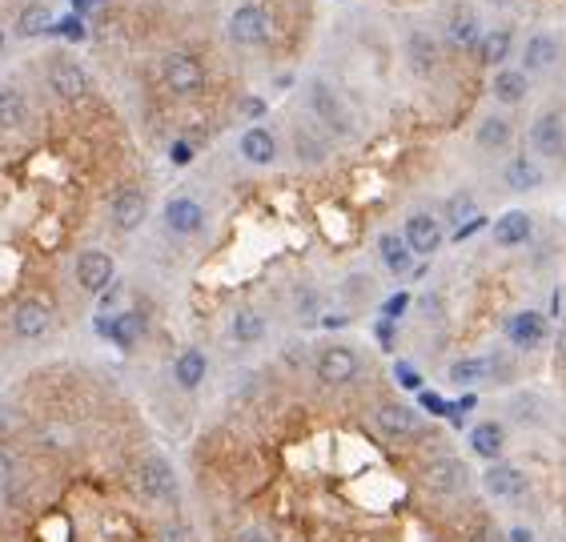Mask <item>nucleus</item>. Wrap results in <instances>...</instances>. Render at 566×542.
<instances>
[{
    "instance_id": "f257e3e1",
    "label": "nucleus",
    "mask_w": 566,
    "mask_h": 542,
    "mask_svg": "<svg viewBox=\"0 0 566 542\" xmlns=\"http://www.w3.org/2000/svg\"><path fill=\"white\" fill-rule=\"evenodd\" d=\"M306 109L314 117V125L334 141H350L358 133V121H354V109L346 105V97L326 81V77H306Z\"/></svg>"
},
{
    "instance_id": "f03ea898",
    "label": "nucleus",
    "mask_w": 566,
    "mask_h": 542,
    "mask_svg": "<svg viewBox=\"0 0 566 542\" xmlns=\"http://www.w3.org/2000/svg\"><path fill=\"white\" fill-rule=\"evenodd\" d=\"M133 490H137V498L149 502V506H173V502L181 498V482H177L173 462H169L165 454L149 450V454L137 462V470H133Z\"/></svg>"
},
{
    "instance_id": "7ed1b4c3",
    "label": "nucleus",
    "mask_w": 566,
    "mask_h": 542,
    "mask_svg": "<svg viewBox=\"0 0 566 542\" xmlns=\"http://www.w3.org/2000/svg\"><path fill=\"white\" fill-rule=\"evenodd\" d=\"M225 37H229V45H237V49H265L269 37H273V21H269V13L257 5V0H245V5H237V9L229 13Z\"/></svg>"
},
{
    "instance_id": "20e7f679",
    "label": "nucleus",
    "mask_w": 566,
    "mask_h": 542,
    "mask_svg": "<svg viewBox=\"0 0 566 542\" xmlns=\"http://www.w3.org/2000/svg\"><path fill=\"white\" fill-rule=\"evenodd\" d=\"M45 85L61 105H81L89 97V89H93V77L77 57H53L49 73H45Z\"/></svg>"
},
{
    "instance_id": "39448f33",
    "label": "nucleus",
    "mask_w": 566,
    "mask_h": 542,
    "mask_svg": "<svg viewBox=\"0 0 566 542\" xmlns=\"http://www.w3.org/2000/svg\"><path fill=\"white\" fill-rule=\"evenodd\" d=\"M314 374H318L322 386L342 390V386H354V382H358V374H362V358H358L354 346L330 342V346L318 350V358H314Z\"/></svg>"
},
{
    "instance_id": "423d86ee",
    "label": "nucleus",
    "mask_w": 566,
    "mask_h": 542,
    "mask_svg": "<svg viewBox=\"0 0 566 542\" xmlns=\"http://www.w3.org/2000/svg\"><path fill=\"white\" fill-rule=\"evenodd\" d=\"M161 85H165L173 97H197V93L205 89V65H201L193 53H185V49L165 53V57H161Z\"/></svg>"
},
{
    "instance_id": "0eeeda50",
    "label": "nucleus",
    "mask_w": 566,
    "mask_h": 542,
    "mask_svg": "<svg viewBox=\"0 0 566 542\" xmlns=\"http://www.w3.org/2000/svg\"><path fill=\"white\" fill-rule=\"evenodd\" d=\"M470 482H474V470L462 458H454V454H438V458H430L422 466V486L430 494H446L450 498V494L470 490Z\"/></svg>"
},
{
    "instance_id": "6e6552de",
    "label": "nucleus",
    "mask_w": 566,
    "mask_h": 542,
    "mask_svg": "<svg viewBox=\"0 0 566 542\" xmlns=\"http://www.w3.org/2000/svg\"><path fill=\"white\" fill-rule=\"evenodd\" d=\"M526 145L534 157L542 161H554L566 153V117L558 109H542L534 121H530V133H526Z\"/></svg>"
},
{
    "instance_id": "1a4fd4ad",
    "label": "nucleus",
    "mask_w": 566,
    "mask_h": 542,
    "mask_svg": "<svg viewBox=\"0 0 566 542\" xmlns=\"http://www.w3.org/2000/svg\"><path fill=\"white\" fill-rule=\"evenodd\" d=\"M97 334L105 338V342H113L117 350H137V342L145 338V330H149V318L141 314V310H117V314H97Z\"/></svg>"
},
{
    "instance_id": "9d476101",
    "label": "nucleus",
    "mask_w": 566,
    "mask_h": 542,
    "mask_svg": "<svg viewBox=\"0 0 566 542\" xmlns=\"http://www.w3.org/2000/svg\"><path fill=\"white\" fill-rule=\"evenodd\" d=\"M402 57H406L410 77L430 81V77L442 69V41H438L434 33H426V29H414V33H406V41H402Z\"/></svg>"
},
{
    "instance_id": "9b49d317",
    "label": "nucleus",
    "mask_w": 566,
    "mask_h": 542,
    "mask_svg": "<svg viewBox=\"0 0 566 542\" xmlns=\"http://www.w3.org/2000/svg\"><path fill=\"white\" fill-rule=\"evenodd\" d=\"M374 426L382 438L390 442H406V438H418L422 434V414L410 406V402H378L374 406Z\"/></svg>"
},
{
    "instance_id": "f8f14e48",
    "label": "nucleus",
    "mask_w": 566,
    "mask_h": 542,
    "mask_svg": "<svg viewBox=\"0 0 566 542\" xmlns=\"http://www.w3.org/2000/svg\"><path fill=\"white\" fill-rule=\"evenodd\" d=\"M482 486H486V494L498 498V502H522V498L530 494V474H526L522 466L498 458V462H490V466L482 470Z\"/></svg>"
},
{
    "instance_id": "ddd939ff",
    "label": "nucleus",
    "mask_w": 566,
    "mask_h": 542,
    "mask_svg": "<svg viewBox=\"0 0 566 542\" xmlns=\"http://www.w3.org/2000/svg\"><path fill=\"white\" fill-rule=\"evenodd\" d=\"M73 278L85 294H101L105 286L117 282V261L105 249H81L77 261H73Z\"/></svg>"
},
{
    "instance_id": "4468645a",
    "label": "nucleus",
    "mask_w": 566,
    "mask_h": 542,
    "mask_svg": "<svg viewBox=\"0 0 566 542\" xmlns=\"http://www.w3.org/2000/svg\"><path fill=\"white\" fill-rule=\"evenodd\" d=\"M205 217H209L205 205L197 197H189V193H177V197H169L161 205V221H165V229L173 237H197L205 229Z\"/></svg>"
},
{
    "instance_id": "2eb2a0df",
    "label": "nucleus",
    "mask_w": 566,
    "mask_h": 542,
    "mask_svg": "<svg viewBox=\"0 0 566 542\" xmlns=\"http://www.w3.org/2000/svg\"><path fill=\"white\" fill-rule=\"evenodd\" d=\"M145 217H149V193H145V189L125 185V189L113 193V201H109V221H113L117 233H137V229L145 225Z\"/></svg>"
},
{
    "instance_id": "dca6fc26",
    "label": "nucleus",
    "mask_w": 566,
    "mask_h": 542,
    "mask_svg": "<svg viewBox=\"0 0 566 542\" xmlns=\"http://www.w3.org/2000/svg\"><path fill=\"white\" fill-rule=\"evenodd\" d=\"M290 149H294V161H298L302 169H318V165H326V161H330L334 141H330L318 125L298 121V125L290 129Z\"/></svg>"
},
{
    "instance_id": "f3484780",
    "label": "nucleus",
    "mask_w": 566,
    "mask_h": 542,
    "mask_svg": "<svg viewBox=\"0 0 566 542\" xmlns=\"http://www.w3.org/2000/svg\"><path fill=\"white\" fill-rule=\"evenodd\" d=\"M9 326H13V334L21 342H41L53 330V306H45L41 298H25V302L13 306Z\"/></svg>"
},
{
    "instance_id": "a211bd4d",
    "label": "nucleus",
    "mask_w": 566,
    "mask_h": 542,
    "mask_svg": "<svg viewBox=\"0 0 566 542\" xmlns=\"http://www.w3.org/2000/svg\"><path fill=\"white\" fill-rule=\"evenodd\" d=\"M402 241L410 245L414 257H434L442 249L446 233H442V221L434 213H410L406 225H402Z\"/></svg>"
},
{
    "instance_id": "6ab92c4d",
    "label": "nucleus",
    "mask_w": 566,
    "mask_h": 542,
    "mask_svg": "<svg viewBox=\"0 0 566 542\" xmlns=\"http://www.w3.org/2000/svg\"><path fill=\"white\" fill-rule=\"evenodd\" d=\"M442 37H446L450 49H478V41H482V17H478V9L474 5H454L446 13Z\"/></svg>"
},
{
    "instance_id": "aec40b11",
    "label": "nucleus",
    "mask_w": 566,
    "mask_h": 542,
    "mask_svg": "<svg viewBox=\"0 0 566 542\" xmlns=\"http://www.w3.org/2000/svg\"><path fill=\"white\" fill-rule=\"evenodd\" d=\"M550 338V322L538 310H518L506 318V342L514 350H538Z\"/></svg>"
},
{
    "instance_id": "412c9836",
    "label": "nucleus",
    "mask_w": 566,
    "mask_h": 542,
    "mask_svg": "<svg viewBox=\"0 0 566 542\" xmlns=\"http://www.w3.org/2000/svg\"><path fill=\"white\" fill-rule=\"evenodd\" d=\"M53 21H57V13H53L49 0H29V5H21V13H17V41H41V37H49L53 33Z\"/></svg>"
},
{
    "instance_id": "4be33fe9",
    "label": "nucleus",
    "mask_w": 566,
    "mask_h": 542,
    "mask_svg": "<svg viewBox=\"0 0 566 542\" xmlns=\"http://www.w3.org/2000/svg\"><path fill=\"white\" fill-rule=\"evenodd\" d=\"M562 57V41L554 33H530L526 37V49H522V69L530 73H550Z\"/></svg>"
},
{
    "instance_id": "5701e85b",
    "label": "nucleus",
    "mask_w": 566,
    "mask_h": 542,
    "mask_svg": "<svg viewBox=\"0 0 566 542\" xmlns=\"http://www.w3.org/2000/svg\"><path fill=\"white\" fill-rule=\"evenodd\" d=\"M237 153H241V161L265 169V165L277 161V137H273L265 125H249V129L241 133V141H237Z\"/></svg>"
},
{
    "instance_id": "b1692460",
    "label": "nucleus",
    "mask_w": 566,
    "mask_h": 542,
    "mask_svg": "<svg viewBox=\"0 0 566 542\" xmlns=\"http://www.w3.org/2000/svg\"><path fill=\"white\" fill-rule=\"evenodd\" d=\"M494 245H502V249H518V245H526L530 237H534V217L526 213V209H506L498 221H494Z\"/></svg>"
},
{
    "instance_id": "393cba45",
    "label": "nucleus",
    "mask_w": 566,
    "mask_h": 542,
    "mask_svg": "<svg viewBox=\"0 0 566 542\" xmlns=\"http://www.w3.org/2000/svg\"><path fill=\"white\" fill-rule=\"evenodd\" d=\"M205 378H209V358H205V350L185 346V350L173 358V382H177V390L193 394V390H201Z\"/></svg>"
},
{
    "instance_id": "a878e982",
    "label": "nucleus",
    "mask_w": 566,
    "mask_h": 542,
    "mask_svg": "<svg viewBox=\"0 0 566 542\" xmlns=\"http://www.w3.org/2000/svg\"><path fill=\"white\" fill-rule=\"evenodd\" d=\"M466 442H470V450L482 458V462H498L502 458V450H506V430H502V422H478L470 434H466Z\"/></svg>"
},
{
    "instance_id": "bb28decb",
    "label": "nucleus",
    "mask_w": 566,
    "mask_h": 542,
    "mask_svg": "<svg viewBox=\"0 0 566 542\" xmlns=\"http://www.w3.org/2000/svg\"><path fill=\"white\" fill-rule=\"evenodd\" d=\"M29 125V97L17 85H0V133H21Z\"/></svg>"
},
{
    "instance_id": "cd10ccee",
    "label": "nucleus",
    "mask_w": 566,
    "mask_h": 542,
    "mask_svg": "<svg viewBox=\"0 0 566 542\" xmlns=\"http://www.w3.org/2000/svg\"><path fill=\"white\" fill-rule=\"evenodd\" d=\"M378 257H382V265H386L390 278H406L410 269H414V253H410V245L402 241V233H382V237H378Z\"/></svg>"
},
{
    "instance_id": "c85d7f7f",
    "label": "nucleus",
    "mask_w": 566,
    "mask_h": 542,
    "mask_svg": "<svg viewBox=\"0 0 566 542\" xmlns=\"http://www.w3.org/2000/svg\"><path fill=\"white\" fill-rule=\"evenodd\" d=\"M490 93L498 105H522L526 93H530V77L522 69H494V81H490Z\"/></svg>"
},
{
    "instance_id": "c756f323",
    "label": "nucleus",
    "mask_w": 566,
    "mask_h": 542,
    "mask_svg": "<svg viewBox=\"0 0 566 542\" xmlns=\"http://www.w3.org/2000/svg\"><path fill=\"white\" fill-rule=\"evenodd\" d=\"M510 141H514V125L506 117H498V113L482 117L478 129H474V145L482 153H502V149H510Z\"/></svg>"
},
{
    "instance_id": "7c9ffc66",
    "label": "nucleus",
    "mask_w": 566,
    "mask_h": 542,
    "mask_svg": "<svg viewBox=\"0 0 566 542\" xmlns=\"http://www.w3.org/2000/svg\"><path fill=\"white\" fill-rule=\"evenodd\" d=\"M229 334H233V342H237V346H257V342H265L269 322H265V314H261V310L241 306V310L233 314V322H229Z\"/></svg>"
},
{
    "instance_id": "2f4dec72",
    "label": "nucleus",
    "mask_w": 566,
    "mask_h": 542,
    "mask_svg": "<svg viewBox=\"0 0 566 542\" xmlns=\"http://www.w3.org/2000/svg\"><path fill=\"white\" fill-rule=\"evenodd\" d=\"M502 177H506V185H510L514 193H530V189H538V185H542V169L530 161V153L510 157V161H506V169H502Z\"/></svg>"
},
{
    "instance_id": "473e14b6",
    "label": "nucleus",
    "mask_w": 566,
    "mask_h": 542,
    "mask_svg": "<svg viewBox=\"0 0 566 542\" xmlns=\"http://www.w3.org/2000/svg\"><path fill=\"white\" fill-rule=\"evenodd\" d=\"M450 382H454V386H478V382H490V358H486V354H470V358L450 362Z\"/></svg>"
},
{
    "instance_id": "72a5a7b5",
    "label": "nucleus",
    "mask_w": 566,
    "mask_h": 542,
    "mask_svg": "<svg viewBox=\"0 0 566 542\" xmlns=\"http://www.w3.org/2000/svg\"><path fill=\"white\" fill-rule=\"evenodd\" d=\"M478 49H482V61H486L490 69H502V61H506L510 49H514V33H510V29H490V33H482Z\"/></svg>"
},
{
    "instance_id": "f704fd0d",
    "label": "nucleus",
    "mask_w": 566,
    "mask_h": 542,
    "mask_svg": "<svg viewBox=\"0 0 566 542\" xmlns=\"http://www.w3.org/2000/svg\"><path fill=\"white\" fill-rule=\"evenodd\" d=\"M442 213H446V221L458 229V225H466L470 217H478V197H474L470 189H458V193L446 197V209H442Z\"/></svg>"
},
{
    "instance_id": "c9c22d12",
    "label": "nucleus",
    "mask_w": 566,
    "mask_h": 542,
    "mask_svg": "<svg viewBox=\"0 0 566 542\" xmlns=\"http://www.w3.org/2000/svg\"><path fill=\"white\" fill-rule=\"evenodd\" d=\"M374 290H378V286H374L370 274H350V278L338 286V294H342L346 306H366V302L374 298Z\"/></svg>"
},
{
    "instance_id": "e433bc0d",
    "label": "nucleus",
    "mask_w": 566,
    "mask_h": 542,
    "mask_svg": "<svg viewBox=\"0 0 566 542\" xmlns=\"http://www.w3.org/2000/svg\"><path fill=\"white\" fill-rule=\"evenodd\" d=\"M510 410H514V418H518V422H534V426H542V422H546V402H542L538 394H514Z\"/></svg>"
},
{
    "instance_id": "4c0bfd02",
    "label": "nucleus",
    "mask_w": 566,
    "mask_h": 542,
    "mask_svg": "<svg viewBox=\"0 0 566 542\" xmlns=\"http://www.w3.org/2000/svg\"><path fill=\"white\" fill-rule=\"evenodd\" d=\"M53 37H65L69 45H81V41L89 37V29H85V17H77V13H65V17H57V21H53Z\"/></svg>"
},
{
    "instance_id": "58836bf2",
    "label": "nucleus",
    "mask_w": 566,
    "mask_h": 542,
    "mask_svg": "<svg viewBox=\"0 0 566 542\" xmlns=\"http://www.w3.org/2000/svg\"><path fill=\"white\" fill-rule=\"evenodd\" d=\"M157 542H197V534L189 530V522H165L157 530Z\"/></svg>"
},
{
    "instance_id": "ea45409f",
    "label": "nucleus",
    "mask_w": 566,
    "mask_h": 542,
    "mask_svg": "<svg viewBox=\"0 0 566 542\" xmlns=\"http://www.w3.org/2000/svg\"><path fill=\"white\" fill-rule=\"evenodd\" d=\"M294 310H298V318H302V322H314V318H318V310H322V298H318V290H302Z\"/></svg>"
},
{
    "instance_id": "a19ab883",
    "label": "nucleus",
    "mask_w": 566,
    "mask_h": 542,
    "mask_svg": "<svg viewBox=\"0 0 566 542\" xmlns=\"http://www.w3.org/2000/svg\"><path fill=\"white\" fill-rule=\"evenodd\" d=\"M394 382H398L402 390H414V394L422 390V374H418L410 362H394Z\"/></svg>"
},
{
    "instance_id": "79ce46f5",
    "label": "nucleus",
    "mask_w": 566,
    "mask_h": 542,
    "mask_svg": "<svg viewBox=\"0 0 566 542\" xmlns=\"http://www.w3.org/2000/svg\"><path fill=\"white\" fill-rule=\"evenodd\" d=\"M410 306H414V298H410V294L402 290V294H394V298H386V302H382V318L398 322V318H402V314H406Z\"/></svg>"
},
{
    "instance_id": "37998d69",
    "label": "nucleus",
    "mask_w": 566,
    "mask_h": 542,
    "mask_svg": "<svg viewBox=\"0 0 566 542\" xmlns=\"http://www.w3.org/2000/svg\"><path fill=\"white\" fill-rule=\"evenodd\" d=\"M490 358V382H510L514 378V366L506 354H486Z\"/></svg>"
},
{
    "instance_id": "c03bdc74",
    "label": "nucleus",
    "mask_w": 566,
    "mask_h": 542,
    "mask_svg": "<svg viewBox=\"0 0 566 542\" xmlns=\"http://www.w3.org/2000/svg\"><path fill=\"white\" fill-rule=\"evenodd\" d=\"M418 402H422V410H430L434 418H446V414H450V402H446L442 394H430V390H418Z\"/></svg>"
},
{
    "instance_id": "a18cd8bd",
    "label": "nucleus",
    "mask_w": 566,
    "mask_h": 542,
    "mask_svg": "<svg viewBox=\"0 0 566 542\" xmlns=\"http://www.w3.org/2000/svg\"><path fill=\"white\" fill-rule=\"evenodd\" d=\"M470 542H506V534H502L494 522H478V526L470 530Z\"/></svg>"
},
{
    "instance_id": "49530a36",
    "label": "nucleus",
    "mask_w": 566,
    "mask_h": 542,
    "mask_svg": "<svg viewBox=\"0 0 566 542\" xmlns=\"http://www.w3.org/2000/svg\"><path fill=\"white\" fill-rule=\"evenodd\" d=\"M169 161H173L177 169H185V165L193 161V145H189V141H173V145H169Z\"/></svg>"
},
{
    "instance_id": "de8ad7c7",
    "label": "nucleus",
    "mask_w": 566,
    "mask_h": 542,
    "mask_svg": "<svg viewBox=\"0 0 566 542\" xmlns=\"http://www.w3.org/2000/svg\"><path fill=\"white\" fill-rule=\"evenodd\" d=\"M418 310H422L426 322H438V318H442V298H438V294H426V298L418 302Z\"/></svg>"
},
{
    "instance_id": "09e8293b",
    "label": "nucleus",
    "mask_w": 566,
    "mask_h": 542,
    "mask_svg": "<svg viewBox=\"0 0 566 542\" xmlns=\"http://www.w3.org/2000/svg\"><path fill=\"white\" fill-rule=\"evenodd\" d=\"M233 542H273V534L261 530V526H241V530L233 534Z\"/></svg>"
},
{
    "instance_id": "8fccbe9b",
    "label": "nucleus",
    "mask_w": 566,
    "mask_h": 542,
    "mask_svg": "<svg viewBox=\"0 0 566 542\" xmlns=\"http://www.w3.org/2000/svg\"><path fill=\"white\" fill-rule=\"evenodd\" d=\"M374 334H378L382 350H394V322H390V318H378V322H374Z\"/></svg>"
},
{
    "instance_id": "3c124183",
    "label": "nucleus",
    "mask_w": 566,
    "mask_h": 542,
    "mask_svg": "<svg viewBox=\"0 0 566 542\" xmlns=\"http://www.w3.org/2000/svg\"><path fill=\"white\" fill-rule=\"evenodd\" d=\"M482 225H486V217H482V213H478V217H470L466 225H458V229H454V241H466V237H474Z\"/></svg>"
},
{
    "instance_id": "603ef678",
    "label": "nucleus",
    "mask_w": 566,
    "mask_h": 542,
    "mask_svg": "<svg viewBox=\"0 0 566 542\" xmlns=\"http://www.w3.org/2000/svg\"><path fill=\"white\" fill-rule=\"evenodd\" d=\"M13 470H17V458H13L5 446H0V486H5V482L13 478Z\"/></svg>"
},
{
    "instance_id": "864d4df0",
    "label": "nucleus",
    "mask_w": 566,
    "mask_h": 542,
    "mask_svg": "<svg viewBox=\"0 0 566 542\" xmlns=\"http://www.w3.org/2000/svg\"><path fill=\"white\" fill-rule=\"evenodd\" d=\"M241 113H245L249 121H257V117H265V101H261V97H245V101H241Z\"/></svg>"
},
{
    "instance_id": "5fc2aeb1",
    "label": "nucleus",
    "mask_w": 566,
    "mask_h": 542,
    "mask_svg": "<svg viewBox=\"0 0 566 542\" xmlns=\"http://www.w3.org/2000/svg\"><path fill=\"white\" fill-rule=\"evenodd\" d=\"M69 5H73V13H77V17H85L89 9H101L105 0H69Z\"/></svg>"
},
{
    "instance_id": "6e6d98bb",
    "label": "nucleus",
    "mask_w": 566,
    "mask_h": 542,
    "mask_svg": "<svg viewBox=\"0 0 566 542\" xmlns=\"http://www.w3.org/2000/svg\"><path fill=\"white\" fill-rule=\"evenodd\" d=\"M322 326L326 330H342V326H350V314H330V318H322Z\"/></svg>"
},
{
    "instance_id": "4d7b16f0",
    "label": "nucleus",
    "mask_w": 566,
    "mask_h": 542,
    "mask_svg": "<svg viewBox=\"0 0 566 542\" xmlns=\"http://www.w3.org/2000/svg\"><path fill=\"white\" fill-rule=\"evenodd\" d=\"M506 542H534V534H530L526 526H514V530L506 534Z\"/></svg>"
},
{
    "instance_id": "13d9d810",
    "label": "nucleus",
    "mask_w": 566,
    "mask_h": 542,
    "mask_svg": "<svg viewBox=\"0 0 566 542\" xmlns=\"http://www.w3.org/2000/svg\"><path fill=\"white\" fill-rule=\"evenodd\" d=\"M554 354H558V366H566V326L558 330V346H554Z\"/></svg>"
},
{
    "instance_id": "bf43d9fd",
    "label": "nucleus",
    "mask_w": 566,
    "mask_h": 542,
    "mask_svg": "<svg viewBox=\"0 0 566 542\" xmlns=\"http://www.w3.org/2000/svg\"><path fill=\"white\" fill-rule=\"evenodd\" d=\"M5 49H9V29L0 25V53H5Z\"/></svg>"
}]
</instances>
